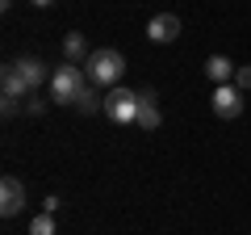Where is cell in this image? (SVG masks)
<instances>
[{
  "label": "cell",
  "instance_id": "2e32d148",
  "mask_svg": "<svg viewBox=\"0 0 251 235\" xmlns=\"http://www.w3.org/2000/svg\"><path fill=\"white\" fill-rule=\"evenodd\" d=\"M29 4H38V9H46V4H54V0H29Z\"/></svg>",
  "mask_w": 251,
  "mask_h": 235
},
{
  "label": "cell",
  "instance_id": "ba28073f",
  "mask_svg": "<svg viewBox=\"0 0 251 235\" xmlns=\"http://www.w3.org/2000/svg\"><path fill=\"white\" fill-rule=\"evenodd\" d=\"M234 72H239V67H234L226 55H209V59H205V76L214 84H234Z\"/></svg>",
  "mask_w": 251,
  "mask_h": 235
},
{
  "label": "cell",
  "instance_id": "5b68a950",
  "mask_svg": "<svg viewBox=\"0 0 251 235\" xmlns=\"http://www.w3.org/2000/svg\"><path fill=\"white\" fill-rule=\"evenodd\" d=\"M21 210H25V185H21L17 176H4V181H0V214L17 218Z\"/></svg>",
  "mask_w": 251,
  "mask_h": 235
},
{
  "label": "cell",
  "instance_id": "9a60e30c",
  "mask_svg": "<svg viewBox=\"0 0 251 235\" xmlns=\"http://www.w3.org/2000/svg\"><path fill=\"white\" fill-rule=\"evenodd\" d=\"M42 214H59V198H46L42 202Z\"/></svg>",
  "mask_w": 251,
  "mask_h": 235
},
{
  "label": "cell",
  "instance_id": "277c9868",
  "mask_svg": "<svg viewBox=\"0 0 251 235\" xmlns=\"http://www.w3.org/2000/svg\"><path fill=\"white\" fill-rule=\"evenodd\" d=\"M243 105H247V101H243V92L234 88V84H218V88H214V114L222 118V122L239 118V114H243Z\"/></svg>",
  "mask_w": 251,
  "mask_h": 235
},
{
  "label": "cell",
  "instance_id": "30bf717a",
  "mask_svg": "<svg viewBox=\"0 0 251 235\" xmlns=\"http://www.w3.org/2000/svg\"><path fill=\"white\" fill-rule=\"evenodd\" d=\"M63 55H67V63H75V67L88 63V42H84V34H67L63 38Z\"/></svg>",
  "mask_w": 251,
  "mask_h": 235
},
{
  "label": "cell",
  "instance_id": "3957f363",
  "mask_svg": "<svg viewBox=\"0 0 251 235\" xmlns=\"http://www.w3.org/2000/svg\"><path fill=\"white\" fill-rule=\"evenodd\" d=\"M105 118L109 122H117V126H130V122H138V92L134 88H109L105 97Z\"/></svg>",
  "mask_w": 251,
  "mask_h": 235
},
{
  "label": "cell",
  "instance_id": "4fadbf2b",
  "mask_svg": "<svg viewBox=\"0 0 251 235\" xmlns=\"http://www.w3.org/2000/svg\"><path fill=\"white\" fill-rule=\"evenodd\" d=\"M29 235H54V214H38L29 223Z\"/></svg>",
  "mask_w": 251,
  "mask_h": 235
},
{
  "label": "cell",
  "instance_id": "7a4b0ae2",
  "mask_svg": "<svg viewBox=\"0 0 251 235\" xmlns=\"http://www.w3.org/2000/svg\"><path fill=\"white\" fill-rule=\"evenodd\" d=\"M88 84V72L75 63H63L50 72V97L59 101V105H75V97H80V88Z\"/></svg>",
  "mask_w": 251,
  "mask_h": 235
},
{
  "label": "cell",
  "instance_id": "9c48e42d",
  "mask_svg": "<svg viewBox=\"0 0 251 235\" xmlns=\"http://www.w3.org/2000/svg\"><path fill=\"white\" fill-rule=\"evenodd\" d=\"M17 76H21V84H25V92H34L38 84L46 80V63L42 59H17Z\"/></svg>",
  "mask_w": 251,
  "mask_h": 235
},
{
  "label": "cell",
  "instance_id": "8fae6325",
  "mask_svg": "<svg viewBox=\"0 0 251 235\" xmlns=\"http://www.w3.org/2000/svg\"><path fill=\"white\" fill-rule=\"evenodd\" d=\"M0 84H4V97H13V101L25 97V84H21V76H17V63L4 67V80H0Z\"/></svg>",
  "mask_w": 251,
  "mask_h": 235
},
{
  "label": "cell",
  "instance_id": "7c38bea8",
  "mask_svg": "<svg viewBox=\"0 0 251 235\" xmlns=\"http://www.w3.org/2000/svg\"><path fill=\"white\" fill-rule=\"evenodd\" d=\"M92 88H97V84H84V88H80V97H75V109H80V114H92L97 105H105V101H100Z\"/></svg>",
  "mask_w": 251,
  "mask_h": 235
},
{
  "label": "cell",
  "instance_id": "5bb4252c",
  "mask_svg": "<svg viewBox=\"0 0 251 235\" xmlns=\"http://www.w3.org/2000/svg\"><path fill=\"white\" fill-rule=\"evenodd\" d=\"M234 88H239V92L251 88V67H239V72H234Z\"/></svg>",
  "mask_w": 251,
  "mask_h": 235
},
{
  "label": "cell",
  "instance_id": "52a82bcc",
  "mask_svg": "<svg viewBox=\"0 0 251 235\" xmlns=\"http://www.w3.org/2000/svg\"><path fill=\"white\" fill-rule=\"evenodd\" d=\"M147 38H151V42H176V38H180V17H176V13H159V17H151Z\"/></svg>",
  "mask_w": 251,
  "mask_h": 235
},
{
  "label": "cell",
  "instance_id": "8992f818",
  "mask_svg": "<svg viewBox=\"0 0 251 235\" xmlns=\"http://www.w3.org/2000/svg\"><path fill=\"white\" fill-rule=\"evenodd\" d=\"M138 130H159V97L155 88H138Z\"/></svg>",
  "mask_w": 251,
  "mask_h": 235
},
{
  "label": "cell",
  "instance_id": "6da1fadb",
  "mask_svg": "<svg viewBox=\"0 0 251 235\" xmlns=\"http://www.w3.org/2000/svg\"><path fill=\"white\" fill-rule=\"evenodd\" d=\"M84 72H88V80L97 84V88H117V80L126 76V55L113 51V46H100V51L88 55Z\"/></svg>",
  "mask_w": 251,
  "mask_h": 235
}]
</instances>
